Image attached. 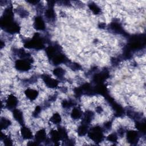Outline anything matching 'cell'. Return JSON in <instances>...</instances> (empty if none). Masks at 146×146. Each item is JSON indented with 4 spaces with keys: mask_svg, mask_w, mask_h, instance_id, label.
<instances>
[{
    "mask_svg": "<svg viewBox=\"0 0 146 146\" xmlns=\"http://www.w3.org/2000/svg\"><path fill=\"white\" fill-rule=\"evenodd\" d=\"M44 40L40 36L39 33H35L33 36V38L25 43V47L27 48H33L36 50H40L43 48Z\"/></svg>",
    "mask_w": 146,
    "mask_h": 146,
    "instance_id": "6da1fadb",
    "label": "cell"
},
{
    "mask_svg": "<svg viewBox=\"0 0 146 146\" xmlns=\"http://www.w3.org/2000/svg\"><path fill=\"white\" fill-rule=\"evenodd\" d=\"M87 133L88 137L95 143L101 142L104 137L103 129L99 126H95L91 128Z\"/></svg>",
    "mask_w": 146,
    "mask_h": 146,
    "instance_id": "7a4b0ae2",
    "label": "cell"
},
{
    "mask_svg": "<svg viewBox=\"0 0 146 146\" xmlns=\"http://www.w3.org/2000/svg\"><path fill=\"white\" fill-rule=\"evenodd\" d=\"M31 59H18L15 62V67L20 71H27L31 68Z\"/></svg>",
    "mask_w": 146,
    "mask_h": 146,
    "instance_id": "3957f363",
    "label": "cell"
},
{
    "mask_svg": "<svg viewBox=\"0 0 146 146\" xmlns=\"http://www.w3.org/2000/svg\"><path fill=\"white\" fill-rule=\"evenodd\" d=\"M55 4L54 1H48V8L46 10L44 13L45 18L50 21H53L55 20L56 15L55 13L54 10V5Z\"/></svg>",
    "mask_w": 146,
    "mask_h": 146,
    "instance_id": "277c9868",
    "label": "cell"
},
{
    "mask_svg": "<svg viewBox=\"0 0 146 146\" xmlns=\"http://www.w3.org/2000/svg\"><path fill=\"white\" fill-rule=\"evenodd\" d=\"M42 79L46 84V86L50 88H56L58 86L59 82L56 79L52 78L48 75L44 74L42 75Z\"/></svg>",
    "mask_w": 146,
    "mask_h": 146,
    "instance_id": "5b68a950",
    "label": "cell"
},
{
    "mask_svg": "<svg viewBox=\"0 0 146 146\" xmlns=\"http://www.w3.org/2000/svg\"><path fill=\"white\" fill-rule=\"evenodd\" d=\"M127 140L128 143H131V144H135L137 143L139 140V132L133 131L130 130L127 132Z\"/></svg>",
    "mask_w": 146,
    "mask_h": 146,
    "instance_id": "8992f818",
    "label": "cell"
},
{
    "mask_svg": "<svg viewBox=\"0 0 146 146\" xmlns=\"http://www.w3.org/2000/svg\"><path fill=\"white\" fill-rule=\"evenodd\" d=\"M18 100L15 96L13 94L9 95L6 100V107L9 110H14L18 104Z\"/></svg>",
    "mask_w": 146,
    "mask_h": 146,
    "instance_id": "52a82bcc",
    "label": "cell"
},
{
    "mask_svg": "<svg viewBox=\"0 0 146 146\" xmlns=\"http://www.w3.org/2000/svg\"><path fill=\"white\" fill-rule=\"evenodd\" d=\"M47 135L46 132L44 129H40L38 131L35 136H34V140L38 144L41 142H44L47 140Z\"/></svg>",
    "mask_w": 146,
    "mask_h": 146,
    "instance_id": "ba28073f",
    "label": "cell"
},
{
    "mask_svg": "<svg viewBox=\"0 0 146 146\" xmlns=\"http://www.w3.org/2000/svg\"><path fill=\"white\" fill-rule=\"evenodd\" d=\"M34 27L36 30H44L45 29V23L42 17L37 16L34 18Z\"/></svg>",
    "mask_w": 146,
    "mask_h": 146,
    "instance_id": "9c48e42d",
    "label": "cell"
},
{
    "mask_svg": "<svg viewBox=\"0 0 146 146\" xmlns=\"http://www.w3.org/2000/svg\"><path fill=\"white\" fill-rule=\"evenodd\" d=\"M21 134L22 138L25 140H30L33 138V132L31 129L24 125H22L21 128Z\"/></svg>",
    "mask_w": 146,
    "mask_h": 146,
    "instance_id": "30bf717a",
    "label": "cell"
},
{
    "mask_svg": "<svg viewBox=\"0 0 146 146\" xmlns=\"http://www.w3.org/2000/svg\"><path fill=\"white\" fill-rule=\"evenodd\" d=\"M13 116L14 119L19 123V124L23 125L24 124V119H23V113L22 111L18 109H14L13 111Z\"/></svg>",
    "mask_w": 146,
    "mask_h": 146,
    "instance_id": "8fae6325",
    "label": "cell"
},
{
    "mask_svg": "<svg viewBox=\"0 0 146 146\" xmlns=\"http://www.w3.org/2000/svg\"><path fill=\"white\" fill-rule=\"evenodd\" d=\"M26 97L30 100H34L38 96V91L32 88H27L25 91Z\"/></svg>",
    "mask_w": 146,
    "mask_h": 146,
    "instance_id": "7c38bea8",
    "label": "cell"
},
{
    "mask_svg": "<svg viewBox=\"0 0 146 146\" xmlns=\"http://www.w3.org/2000/svg\"><path fill=\"white\" fill-rule=\"evenodd\" d=\"M94 113L92 111H89V110L86 111L84 113V117L82 120L83 123L88 125L92 121L94 117Z\"/></svg>",
    "mask_w": 146,
    "mask_h": 146,
    "instance_id": "4fadbf2b",
    "label": "cell"
},
{
    "mask_svg": "<svg viewBox=\"0 0 146 146\" xmlns=\"http://www.w3.org/2000/svg\"><path fill=\"white\" fill-rule=\"evenodd\" d=\"M82 111L79 107H75L71 111V117L74 120H78L82 116Z\"/></svg>",
    "mask_w": 146,
    "mask_h": 146,
    "instance_id": "5bb4252c",
    "label": "cell"
},
{
    "mask_svg": "<svg viewBox=\"0 0 146 146\" xmlns=\"http://www.w3.org/2000/svg\"><path fill=\"white\" fill-rule=\"evenodd\" d=\"M50 135L51 141L52 142L54 143L55 144H56L60 140L59 133L58 130L52 129L50 132Z\"/></svg>",
    "mask_w": 146,
    "mask_h": 146,
    "instance_id": "9a60e30c",
    "label": "cell"
},
{
    "mask_svg": "<svg viewBox=\"0 0 146 146\" xmlns=\"http://www.w3.org/2000/svg\"><path fill=\"white\" fill-rule=\"evenodd\" d=\"M110 29L112 31L118 34H124L123 29H122V27L118 22H112L110 24Z\"/></svg>",
    "mask_w": 146,
    "mask_h": 146,
    "instance_id": "2e32d148",
    "label": "cell"
},
{
    "mask_svg": "<svg viewBox=\"0 0 146 146\" xmlns=\"http://www.w3.org/2000/svg\"><path fill=\"white\" fill-rule=\"evenodd\" d=\"M88 125H87L86 124L82 123V124L78 127V128L77 129V133L79 136H83L86 134L87 133V132L88 131Z\"/></svg>",
    "mask_w": 146,
    "mask_h": 146,
    "instance_id": "e0dca14e",
    "label": "cell"
},
{
    "mask_svg": "<svg viewBox=\"0 0 146 146\" xmlns=\"http://www.w3.org/2000/svg\"><path fill=\"white\" fill-rule=\"evenodd\" d=\"M50 121L55 124H59L62 121V117L59 113H54L50 119Z\"/></svg>",
    "mask_w": 146,
    "mask_h": 146,
    "instance_id": "ac0fdd59",
    "label": "cell"
},
{
    "mask_svg": "<svg viewBox=\"0 0 146 146\" xmlns=\"http://www.w3.org/2000/svg\"><path fill=\"white\" fill-rule=\"evenodd\" d=\"M64 73L65 70L61 67L55 68L53 70L54 75L59 78H62L64 75Z\"/></svg>",
    "mask_w": 146,
    "mask_h": 146,
    "instance_id": "d6986e66",
    "label": "cell"
},
{
    "mask_svg": "<svg viewBox=\"0 0 146 146\" xmlns=\"http://www.w3.org/2000/svg\"><path fill=\"white\" fill-rule=\"evenodd\" d=\"M88 7L92 11V13L95 14H99L101 11L100 7L94 2H91L90 3H89Z\"/></svg>",
    "mask_w": 146,
    "mask_h": 146,
    "instance_id": "ffe728a7",
    "label": "cell"
},
{
    "mask_svg": "<svg viewBox=\"0 0 146 146\" xmlns=\"http://www.w3.org/2000/svg\"><path fill=\"white\" fill-rule=\"evenodd\" d=\"M11 121L10 120L6 118H1V127L2 129H6L11 125Z\"/></svg>",
    "mask_w": 146,
    "mask_h": 146,
    "instance_id": "44dd1931",
    "label": "cell"
},
{
    "mask_svg": "<svg viewBox=\"0 0 146 146\" xmlns=\"http://www.w3.org/2000/svg\"><path fill=\"white\" fill-rule=\"evenodd\" d=\"M74 104L75 102L72 100H63L62 103V106L64 108H70Z\"/></svg>",
    "mask_w": 146,
    "mask_h": 146,
    "instance_id": "7402d4cb",
    "label": "cell"
},
{
    "mask_svg": "<svg viewBox=\"0 0 146 146\" xmlns=\"http://www.w3.org/2000/svg\"><path fill=\"white\" fill-rule=\"evenodd\" d=\"M135 127H136V128L142 132H145V121H137L135 123Z\"/></svg>",
    "mask_w": 146,
    "mask_h": 146,
    "instance_id": "603a6c76",
    "label": "cell"
},
{
    "mask_svg": "<svg viewBox=\"0 0 146 146\" xmlns=\"http://www.w3.org/2000/svg\"><path fill=\"white\" fill-rule=\"evenodd\" d=\"M107 140L111 143H115L117 140V135L116 133H112L107 137Z\"/></svg>",
    "mask_w": 146,
    "mask_h": 146,
    "instance_id": "cb8c5ba5",
    "label": "cell"
},
{
    "mask_svg": "<svg viewBox=\"0 0 146 146\" xmlns=\"http://www.w3.org/2000/svg\"><path fill=\"white\" fill-rule=\"evenodd\" d=\"M18 13L19 14V15L22 18H26L28 16L29 14H28V12L27 11L24 10L22 8H20L18 10Z\"/></svg>",
    "mask_w": 146,
    "mask_h": 146,
    "instance_id": "d4e9b609",
    "label": "cell"
},
{
    "mask_svg": "<svg viewBox=\"0 0 146 146\" xmlns=\"http://www.w3.org/2000/svg\"><path fill=\"white\" fill-rule=\"evenodd\" d=\"M5 145H13V141L11 138L9 136H5V138L3 139Z\"/></svg>",
    "mask_w": 146,
    "mask_h": 146,
    "instance_id": "484cf974",
    "label": "cell"
},
{
    "mask_svg": "<svg viewBox=\"0 0 146 146\" xmlns=\"http://www.w3.org/2000/svg\"><path fill=\"white\" fill-rule=\"evenodd\" d=\"M40 112H41V107L39 106H37L35 107L33 113V116L35 117H36L39 115V114L40 113Z\"/></svg>",
    "mask_w": 146,
    "mask_h": 146,
    "instance_id": "4316f807",
    "label": "cell"
},
{
    "mask_svg": "<svg viewBox=\"0 0 146 146\" xmlns=\"http://www.w3.org/2000/svg\"><path fill=\"white\" fill-rule=\"evenodd\" d=\"M96 111L98 113H101L103 111V109H102V107H100V106H98V107L96 108Z\"/></svg>",
    "mask_w": 146,
    "mask_h": 146,
    "instance_id": "83f0119b",
    "label": "cell"
},
{
    "mask_svg": "<svg viewBox=\"0 0 146 146\" xmlns=\"http://www.w3.org/2000/svg\"><path fill=\"white\" fill-rule=\"evenodd\" d=\"M27 2L32 5H37L39 2L38 1H28Z\"/></svg>",
    "mask_w": 146,
    "mask_h": 146,
    "instance_id": "f1b7e54d",
    "label": "cell"
}]
</instances>
